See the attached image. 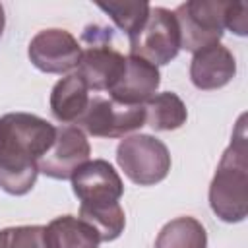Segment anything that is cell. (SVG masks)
<instances>
[{"label": "cell", "mask_w": 248, "mask_h": 248, "mask_svg": "<svg viewBox=\"0 0 248 248\" xmlns=\"http://www.w3.org/2000/svg\"><path fill=\"white\" fill-rule=\"evenodd\" d=\"M244 122L246 116L242 114L209 186V205L225 223H238L248 213V145Z\"/></svg>", "instance_id": "6da1fadb"}, {"label": "cell", "mask_w": 248, "mask_h": 248, "mask_svg": "<svg viewBox=\"0 0 248 248\" xmlns=\"http://www.w3.org/2000/svg\"><path fill=\"white\" fill-rule=\"evenodd\" d=\"M116 163L134 184L153 186L167 178L170 153L161 140L147 134H134L118 143Z\"/></svg>", "instance_id": "7a4b0ae2"}, {"label": "cell", "mask_w": 248, "mask_h": 248, "mask_svg": "<svg viewBox=\"0 0 248 248\" xmlns=\"http://www.w3.org/2000/svg\"><path fill=\"white\" fill-rule=\"evenodd\" d=\"M227 0H190L180 4L172 14L180 33V48L200 52L219 45L225 31Z\"/></svg>", "instance_id": "3957f363"}, {"label": "cell", "mask_w": 248, "mask_h": 248, "mask_svg": "<svg viewBox=\"0 0 248 248\" xmlns=\"http://www.w3.org/2000/svg\"><path fill=\"white\" fill-rule=\"evenodd\" d=\"M110 33L105 27H87L83 33L85 46L78 62V74L89 89L108 91L124 72L126 56L108 43Z\"/></svg>", "instance_id": "277c9868"}, {"label": "cell", "mask_w": 248, "mask_h": 248, "mask_svg": "<svg viewBox=\"0 0 248 248\" xmlns=\"http://www.w3.org/2000/svg\"><path fill=\"white\" fill-rule=\"evenodd\" d=\"M130 54L143 58L153 66L169 64L180 50V33L174 14L167 8H153L145 23L128 37Z\"/></svg>", "instance_id": "5b68a950"}, {"label": "cell", "mask_w": 248, "mask_h": 248, "mask_svg": "<svg viewBox=\"0 0 248 248\" xmlns=\"http://www.w3.org/2000/svg\"><path fill=\"white\" fill-rule=\"evenodd\" d=\"M76 124L95 138H124V134L145 124V108L143 105H122L112 99L93 97Z\"/></svg>", "instance_id": "8992f818"}, {"label": "cell", "mask_w": 248, "mask_h": 248, "mask_svg": "<svg viewBox=\"0 0 248 248\" xmlns=\"http://www.w3.org/2000/svg\"><path fill=\"white\" fill-rule=\"evenodd\" d=\"M89 155L91 147L85 132L74 124H62L56 128L52 145L39 159V172L56 180L72 178L76 170L89 161Z\"/></svg>", "instance_id": "52a82bcc"}, {"label": "cell", "mask_w": 248, "mask_h": 248, "mask_svg": "<svg viewBox=\"0 0 248 248\" xmlns=\"http://www.w3.org/2000/svg\"><path fill=\"white\" fill-rule=\"evenodd\" d=\"M27 54L31 64L41 72L66 74L78 68L81 45L66 29H43L31 39Z\"/></svg>", "instance_id": "ba28073f"}, {"label": "cell", "mask_w": 248, "mask_h": 248, "mask_svg": "<svg viewBox=\"0 0 248 248\" xmlns=\"http://www.w3.org/2000/svg\"><path fill=\"white\" fill-rule=\"evenodd\" d=\"M54 136L56 128L37 114L10 112L0 118V143L35 157L37 163L52 145Z\"/></svg>", "instance_id": "9c48e42d"}, {"label": "cell", "mask_w": 248, "mask_h": 248, "mask_svg": "<svg viewBox=\"0 0 248 248\" xmlns=\"http://www.w3.org/2000/svg\"><path fill=\"white\" fill-rule=\"evenodd\" d=\"M72 190L81 203H108L120 200L124 184L108 161L93 159L76 170Z\"/></svg>", "instance_id": "30bf717a"}, {"label": "cell", "mask_w": 248, "mask_h": 248, "mask_svg": "<svg viewBox=\"0 0 248 248\" xmlns=\"http://www.w3.org/2000/svg\"><path fill=\"white\" fill-rule=\"evenodd\" d=\"M161 83V74L157 66L145 62L143 58L126 56L124 72L118 81L108 89L110 99L122 105H143L147 103Z\"/></svg>", "instance_id": "8fae6325"}, {"label": "cell", "mask_w": 248, "mask_h": 248, "mask_svg": "<svg viewBox=\"0 0 248 248\" xmlns=\"http://www.w3.org/2000/svg\"><path fill=\"white\" fill-rule=\"evenodd\" d=\"M236 74V60L223 45L207 46L194 54L190 64V79L198 89L209 91L227 85Z\"/></svg>", "instance_id": "7c38bea8"}, {"label": "cell", "mask_w": 248, "mask_h": 248, "mask_svg": "<svg viewBox=\"0 0 248 248\" xmlns=\"http://www.w3.org/2000/svg\"><path fill=\"white\" fill-rule=\"evenodd\" d=\"M39 174V163L35 157L0 143V188L12 196L27 194Z\"/></svg>", "instance_id": "4fadbf2b"}, {"label": "cell", "mask_w": 248, "mask_h": 248, "mask_svg": "<svg viewBox=\"0 0 248 248\" xmlns=\"http://www.w3.org/2000/svg\"><path fill=\"white\" fill-rule=\"evenodd\" d=\"M89 105V87L83 78L74 72L58 79L50 91V110L58 122L72 124L81 118Z\"/></svg>", "instance_id": "5bb4252c"}, {"label": "cell", "mask_w": 248, "mask_h": 248, "mask_svg": "<svg viewBox=\"0 0 248 248\" xmlns=\"http://www.w3.org/2000/svg\"><path fill=\"white\" fill-rule=\"evenodd\" d=\"M46 248H99L97 232L79 217L60 215L45 227Z\"/></svg>", "instance_id": "9a60e30c"}, {"label": "cell", "mask_w": 248, "mask_h": 248, "mask_svg": "<svg viewBox=\"0 0 248 248\" xmlns=\"http://www.w3.org/2000/svg\"><path fill=\"white\" fill-rule=\"evenodd\" d=\"M79 219L85 221L99 236L101 242H110L118 238L126 225L124 209L118 202L108 203H81Z\"/></svg>", "instance_id": "2e32d148"}, {"label": "cell", "mask_w": 248, "mask_h": 248, "mask_svg": "<svg viewBox=\"0 0 248 248\" xmlns=\"http://www.w3.org/2000/svg\"><path fill=\"white\" fill-rule=\"evenodd\" d=\"M143 108H145V124L151 126L157 132L176 130L188 118L186 105L172 91H165V93L153 95L145 103Z\"/></svg>", "instance_id": "e0dca14e"}, {"label": "cell", "mask_w": 248, "mask_h": 248, "mask_svg": "<svg viewBox=\"0 0 248 248\" xmlns=\"http://www.w3.org/2000/svg\"><path fill=\"white\" fill-rule=\"evenodd\" d=\"M155 248H207V232L194 217H176L157 234Z\"/></svg>", "instance_id": "ac0fdd59"}, {"label": "cell", "mask_w": 248, "mask_h": 248, "mask_svg": "<svg viewBox=\"0 0 248 248\" xmlns=\"http://www.w3.org/2000/svg\"><path fill=\"white\" fill-rule=\"evenodd\" d=\"M97 8L103 10L116 27L126 31V35H134L147 19L151 6L140 0H110V2H97Z\"/></svg>", "instance_id": "d6986e66"}, {"label": "cell", "mask_w": 248, "mask_h": 248, "mask_svg": "<svg viewBox=\"0 0 248 248\" xmlns=\"http://www.w3.org/2000/svg\"><path fill=\"white\" fill-rule=\"evenodd\" d=\"M0 248H46L45 227L21 225L0 231Z\"/></svg>", "instance_id": "ffe728a7"}, {"label": "cell", "mask_w": 248, "mask_h": 248, "mask_svg": "<svg viewBox=\"0 0 248 248\" xmlns=\"http://www.w3.org/2000/svg\"><path fill=\"white\" fill-rule=\"evenodd\" d=\"M225 29L244 37L248 33V4L246 2H227L225 8Z\"/></svg>", "instance_id": "44dd1931"}, {"label": "cell", "mask_w": 248, "mask_h": 248, "mask_svg": "<svg viewBox=\"0 0 248 248\" xmlns=\"http://www.w3.org/2000/svg\"><path fill=\"white\" fill-rule=\"evenodd\" d=\"M4 25H6V16H4V8H2V4H0V37H2V33H4Z\"/></svg>", "instance_id": "7402d4cb"}]
</instances>
